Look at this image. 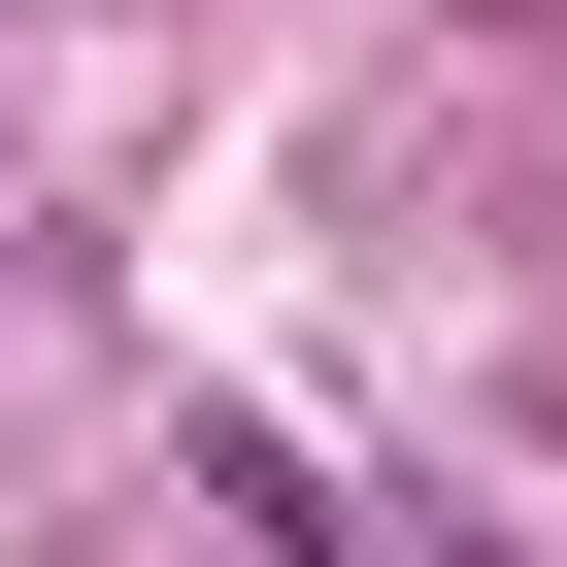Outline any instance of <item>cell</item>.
Here are the masks:
<instances>
[{
	"label": "cell",
	"instance_id": "1",
	"mask_svg": "<svg viewBox=\"0 0 567 567\" xmlns=\"http://www.w3.org/2000/svg\"><path fill=\"white\" fill-rule=\"evenodd\" d=\"M467 34H567V0H467Z\"/></svg>",
	"mask_w": 567,
	"mask_h": 567
},
{
	"label": "cell",
	"instance_id": "2",
	"mask_svg": "<svg viewBox=\"0 0 567 567\" xmlns=\"http://www.w3.org/2000/svg\"><path fill=\"white\" fill-rule=\"evenodd\" d=\"M434 567H501V534H434Z\"/></svg>",
	"mask_w": 567,
	"mask_h": 567
}]
</instances>
